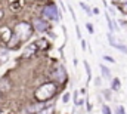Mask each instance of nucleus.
I'll return each mask as SVG.
<instances>
[{"label": "nucleus", "instance_id": "obj_19", "mask_svg": "<svg viewBox=\"0 0 127 114\" xmlns=\"http://www.w3.org/2000/svg\"><path fill=\"white\" fill-rule=\"evenodd\" d=\"M80 42H81V48H83V49H86V48H87V46H86V40H83V39H81Z\"/></svg>", "mask_w": 127, "mask_h": 114}, {"label": "nucleus", "instance_id": "obj_12", "mask_svg": "<svg viewBox=\"0 0 127 114\" xmlns=\"http://www.w3.org/2000/svg\"><path fill=\"white\" fill-rule=\"evenodd\" d=\"M80 7H81V9H83V10H86V12H87V13H89V15H92V10H90V9H89V6H87V4H86V3H80Z\"/></svg>", "mask_w": 127, "mask_h": 114}, {"label": "nucleus", "instance_id": "obj_9", "mask_svg": "<svg viewBox=\"0 0 127 114\" xmlns=\"http://www.w3.org/2000/svg\"><path fill=\"white\" fill-rule=\"evenodd\" d=\"M7 58H9V52L4 49H0V62H4Z\"/></svg>", "mask_w": 127, "mask_h": 114}, {"label": "nucleus", "instance_id": "obj_2", "mask_svg": "<svg viewBox=\"0 0 127 114\" xmlns=\"http://www.w3.org/2000/svg\"><path fill=\"white\" fill-rule=\"evenodd\" d=\"M53 92H55V86L53 85H44V86H41L40 90L37 92V98H40V99H46V98L52 96Z\"/></svg>", "mask_w": 127, "mask_h": 114}, {"label": "nucleus", "instance_id": "obj_18", "mask_svg": "<svg viewBox=\"0 0 127 114\" xmlns=\"http://www.w3.org/2000/svg\"><path fill=\"white\" fill-rule=\"evenodd\" d=\"M75 33H77V37H78V40H81V33H80L78 25H75Z\"/></svg>", "mask_w": 127, "mask_h": 114}, {"label": "nucleus", "instance_id": "obj_17", "mask_svg": "<svg viewBox=\"0 0 127 114\" xmlns=\"http://www.w3.org/2000/svg\"><path fill=\"white\" fill-rule=\"evenodd\" d=\"M68 10H69V13H71V16H72V18L75 19V13H74V9H72V6H71V4L68 6Z\"/></svg>", "mask_w": 127, "mask_h": 114}, {"label": "nucleus", "instance_id": "obj_7", "mask_svg": "<svg viewBox=\"0 0 127 114\" xmlns=\"http://www.w3.org/2000/svg\"><path fill=\"white\" fill-rule=\"evenodd\" d=\"M99 68H100L102 77H105V79H109V77H111V71H109L108 67H105V65H99Z\"/></svg>", "mask_w": 127, "mask_h": 114}, {"label": "nucleus", "instance_id": "obj_14", "mask_svg": "<svg viewBox=\"0 0 127 114\" xmlns=\"http://www.w3.org/2000/svg\"><path fill=\"white\" fill-rule=\"evenodd\" d=\"M86 27H87V31H89L90 34H93V33H95V30H93V27H92V24H90V22H87V24H86Z\"/></svg>", "mask_w": 127, "mask_h": 114}, {"label": "nucleus", "instance_id": "obj_6", "mask_svg": "<svg viewBox=\"0 0 127 114\" xmlns=\"http://www.w3.org/2000/svg\"><path fill=\"white\" fill-rule=\"evenodd\" d=\"M44 107H46V104H44V102H41V104H35V105L28 107V108H27V111H28V113H38V111H41Z\"/></svg>", "mask_w": 127, "mask_h": 114}, {"label": "nucleus", "instance_id": "obj_23", "mask_svg": "<svg viewBox=\"0 0 127 114\" xmlns=\"http://www.w3.org/2000/svg\"><path fill=\"white\" fill-rule=\"evenodd\" d=\"M0 16H1V12H0Z\"/></svg>", "mask_w": 127, "mask_h": 114}, {"label": "nucleus", "instance_id": "obj_11", "mask_svg": "<svg viewBox=\"0 0 127 114\" xmlns=\"http://www.w3.org/2000/svg\"><path fill=\"white\" fill-rule=\"evenodd\" d=\"M84 68H86V71H87V80H92V73H90V67H89V64L84 61Z\"/></svg>", "mask_w": 127, "mask_h": 114}, {"label": "nucleus", "instance_id": "obj_5", "mask_svg": "<svg viewBox=\"0 0 127 114\" xmlns=\"http://www.w3.org/2000/svg\"><path fill=\"white\" fill-rule=\"evenodd\" d=\"M34 28L37 31H46L47 30V22L40 19V18H37V19H34Z\"/></svg>", "mask_w": 127, "mask_h": 114}, {"label": "nucleus", "instance_id": "obj_16", "mask_svg": "<svg viewBox=\"0 0 127 114\" xmlns=\"http://www.w3.org/2000/svg\"><path fill=\"white\" fill-rule=\"evenodd\" d=\"M117 114H124V107L123 105H118L117 107Z\"/></svg>", "mask_w": 127, "mask_h": 114}, {"label": "nucleus", "instance_id": "obj_8", "mask_svg": "<svg viewBox=\"0 0 127 114\" xmlns=\"http://www.w3.org/2000/svg\"><path fill=\"white\" fill-rule=\"evenodd\" d=\"M120 87H121L120 80H118V79H114V80H112V83H111V89H112L114 92H118V90H120Z\"/></svg>", "mask_w": 127, "mask_h": 114}, {"label": "nucleus", "instance_id": "obj_13", "mask_svg": "<svg viewBox=\"0 0 127 114\" xmlns=\"http://www.w3.org/2000/svg\"><path fill=\"white\" fill-rule=\"evenodd\" d=\"M102 114H112L111 113V108H109L108 105H103V107H102Z\"/></svg>", "mask_w": 127, "mask_h": 114}, {"label": "nucleus", "instance_id": "obj_15", "mask_svg": "<svg viewBox=\"0 0 127 114\" xmlns=\"http://www.w3.org/2000/svg\"><path fill=\"white\" fill-rule=\"evenodd\" d=\"M68 99H69V92H66V93L64 95V98H62V102H64V104H66V102H68Z\"/></svg>", "mask_w": 127, "mask_h": 114}, {"label": "nucleus", "instance_id": "obj_22", "mask_svg": "<svg viewBox=\"0 0 127 114\" xmlns=\"http://www.w3.org/2000/svg\"><path fill=\"white\" fill-rule=\"evenodd\" d=\"M126 9H127V3H126Z\"/></svg>", "mask_w": 127, "mask_h": 114}, {"label": "nucleus", "instance_id": "obj_3", "mask_svg": "<svg viewBox=\"0 0 127 114\" xmlns=\"http://www.w3.org/2000/svg\"><path fill=\"white\" fill-rule=\"evenodd\" d=\"M43 15H44V18H50V19H61V15L58 13V9H56V6H46L44 7V10H43Z\"/></svg>", "mask_w": 127, "mask_h": 114}, {"label": "nucleus", "instance_id": "obj_4", "mask_svg": "<svg viewBox=\"0 0 127 114\" xmlns=\"http://www.w3.org/2000/svg\"><path fill=\"white\" fill-rule=\"evenodd\" d=\"M108 39H109V45H111L112 48H115V49L121 51L123 54H126V55H127V48L124 46V45H121V43H117V42L114 40V37H112L111 34H108Z\"/></svg>", "mask_w": 127, "mask_h": 114}, {"label": "nucleus", "instance_id": "obj_1", "mask_svg": "<svg viewBox=\"0 0 127 114\" xmlns=\"http://www.w3.org/2000/svg\"><path fill=\"white\" fill-rule=\"evenodd\" d=\"M30 34H31V28H30V25H28V24L22 22V24L16 25V37H19V39L25 40V39H28V37H30Z\"/></svg>", "mask_w": 127, "mask_h": 114}, {"label": "nucleus", "instance_id": "obj_20", "mask_svg": "<svg viewBox=\"0 0 127 114\" xmlns=\"http://www.w3.org/2000/svg\"><path fill=\"white\" fill-rule=\"evenodd\" d=\"M103 59H106V61H109V62H114V59L109 58V57H103Z\"/></svg>", "mask_w": 127, "mask_h": 114}, {"label": "nucleus", "instance_id": "obj_21", "mask_svg": "<svg viewBox=\"0 0 127 114\" xmlns=\"http://www.w3.org/2000/svg\"><path fill=\"white\" fill-rule=\"evenodd\" d=\"M117 1H124V0H117Z\"/></svg>", "mask_w": 127, "mask_h": 114}, {"label": "nucleus", "instance_id": "obj_10", "mask_svg": "<svg viewBox=\"0 0 127 114\" xmlns=\"http://www.w3.org/2000/svg\"><path fill=\"white\" fill-rule=\"evenodd\" d=\"M52 113H53V105H49L47 108H44V110L38 111L37 114H52Z\"/></svg>", "mask_w": 127, "mask_h": 114}]
</instances>
